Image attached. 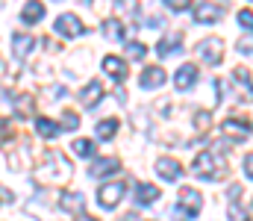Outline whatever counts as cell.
<instances>
[{
  "label": "cell",
  "instance_id": "6da1fadb",
  "mask_svg": "<svg viewBox=\"0 0 253 221\" xmlns=\"http://www.w3.org/2000/svg\"><path fill=\"white\" fill-rule=\"evenodd\" d=\"M197 177H203V180H224L227 177V171H230V165L215 153V150H203L197 159H194V168H191Z\"/></svg>",
  "mask_w": 253,
  "mask_h": 221
},
{
  "label": "cell",
  "instance_id": "7a4b0ae2",
  "mask_svg": "<svg viewBox=\"0 0 253 221\" xmlns=\"http://www.w3.org/2000/svg\"><path fill=\"white\" fill-rule=\"evenodd\" d=\"M47 168H39V180H44V183H62L71 177V165H68V159L59 156V153H50L47 156Z\"/></svg>",
  "mask_w": 253,
  "mask_h": 221
},
{
  "label": "cell",
  "instance_id": "3957f363",
  "mask_svg": "<svg viewBox=\"0 0 253 221\" xmlns=\"http://www.w3.org/2000/svg\"><path fill=\"white\" fill-rule=\"evenodd\" d=\"M197 56H200L206 65H218V62L224 59V42H221L218 36L203 39V42L197 44Z\"/></svg>",
  "mask_w": 253,
  "mask_h": 221
},
{
  "label": "cell",
  "instance_id": "277c9868",
  "mask_svg": "<svg viewBox=\"0 0 253 221\" xmlns=\"http://www.w3.org/2000/svg\"><path fill=\"white\" fill-rule=\"evenodd\" d=\"M200 210H203V195L197 189H191V186L180 189V207H177V213H183L186 219H194Z\"/></svg>",
  "mask_w": 253,
  "mask_h": 221
},
{
  "label": "cell",
  "instance_id": "5b68a950",
  "mask_svg": "<svg viewBox=\"0 0 253 221\" xmlns=\"http://www.w3.org/2000/svg\"><path fill=\"white\" fill-rule=\"evenodd\" d=\"M53 30L65 36V39H80L83 33H85V27H83V21L77 18V15H71V12H65L56 18V24H53Z\"/></svg>",
  "mask_w": 253,
  "mask_h": 221
},
{
  "label": "cell",
  "instance_id": "8992f818",
  "mask_svg": "<svg viewBox=\"0 0 253 221\" xmlns=\"http://www.w3.org/2000/svg\"><path fill=\"white\" fill-rule=\"evenodd\" d=\"M221 130H224L227 139H233V142H245V139L251 136V130H253V121H248V118H227V121L221 124Z\"/></svg>",
  "mask_w": 253,
  "mask_h": 221
},
{
  "label": "cell",
  "instance_id": "52a82bcc",
  "mask_svg": "<svg viewBox=\"0 0 253 221\" xmlns=\"http://www.w3.org/2000/svg\"><path fill=\"white\" fill-rule=\"evenodd\" d=\"M124 192L126 189L121 183H106V186H100V192H97V204H100L103 210H115V207L121 204Z\"/></svg>",
  "mask_w": 253,
  "mask_h": 221
},
{
  "label": "cell",
  "instance_id": "ba28073f",
  "mask_svg": "<svg viewBox=\"0 0 253 221\" xmlns=\"http://www.w3.org/2000/svg\"><path fill=\"white\" fill-rule=\"evenodd\" d=\"M156 174L162 177V180H180L183 177V165L177 162V159H171V156H162V159H156Z\"/></svg>",
  "mask_w": 253,
  "mask_h": 221
},
{
  "label": "cell",
  "instance_id": "9c48e42d",
  "mask_svg": "<svg viewBox=\"0 0 253 221\" xmlns=\"http://www.w3.org/2000/svg\"><path fill=\"white\" fill-rule=\"evenodd\" d=\"M221 15H224V9L215 6V3H197L194 6V21L197 24H215V21H221Z\"/></svg>",
  "mask_w": 253,
  "mask_h": 221
},
{
  "label": "cell",
  "instance_id": "30bf717a",
  "mask_svg": "<svg viewBox=\"0 0 253 221\" xmlns=\"http://www.w3.org/2000/svg\"><path fill=\"white\" fill-rule=\"evenodd\" d=\"M118 171H121V162L115 156H103L88 168V177H106V174H118Z\"/></svg>",
  "mask_w": 253,
  "mask_h": 221
},
{
  "label": "cell",
  "instance_id": "8fae6325",
  "mask_svg": "<svg viewBox=\"0 0 253 221\" xmlns=\"http://www.w3.org/2000/svg\"><path fill=\"white\" fill-rule=\"evenodd\" d=\"M59 204H62L65 213H74V216L85 213V195H80V192H62Z\"/></svg>",
  "mask_w": 253,
  "mask_h": 221
},
{
  "label": "cell",
  "instance_id": "7c38bea8",
  "mask_svg": "<svg viewBox=\"0 0 253 221\" xmlns=\"http://www.w3.org/2000/svg\"><path fill=\"white\" fill-rule=\"evenodd\" d=\"M80 100H83V106H97V103L103 100V83H100V80H91V83L83 88Z\"/></svg>",
  "mask_w": 253,
  "mask_h": 221
},
{
  "label": "cell",
  "instance_id": "4fadbf2b",
  "mask_svg": "<svg viewBox=\"0 0 253 221\" xmlns=\"http://www.w3.org/2000/svg\"><path fill=\"white\" fill-rule=\"evenodd\" d=\"M197 65H183L180 71L174 74V86L180 88V91H186V88H191L194 83H197Z\"/></svg>",
  "mask_w": 253,
  "mask_h": 221
},
{
  "label": "cell",
  "instance_id": "5bb4252c",
  "mask_svg": "<svg viewBox=\"0 0 253 221\" xmlns=\"http://www.w3.org/2000/svg\"><path fill=\"white\" fill-rule=\"evenodd\" d=\"M141 88H159L162 83H165V71L159 68V65H150V68H144L141 71Z\"/></svg>",
  "mask_w": 253,
  "mask_h": 221
},
{
  "label": "cell",
  "instance_id": "9a60e30c",
  "mask_svg": "<svg viewBox=\"0 0 253 221\" xmlns=\"http://www.w3.org/2000/svg\"><path fill=\"white\" fill-rule=\"evenodd\" d=\"M33 47H36V39H33V36H21V33L12 36V50H15L18 59H27Z\"/></svg>",
  "mask_w": 253,
  "mask_h": 221
},
{
  "label": "cell",
  "instance_id": "2e32d148",
  "mask_svg": "<svg viewBox=\"0 0 253 221\" xmlns=\"http://www.w3.org/2000/svg\"><path fill=\"white\" fill-rule=\"evenodd\" d=\"M103 71L109 74L112 80L121 83V80L126 77V62L124 59H118V56H106V59H103Z\"/></svg>",
  "mask_w": 253,
  "mask_h": 221
},
{
  "label": "cell",
  "instance_id": "e0dca14e",
  "mask_svg": "<svg viewBox=\"0 0 253 221\" xmlns=\"http://www.w3.org/2000/svg\"><path fill=\"white\" fill-rule=\"evenodd\" d=\"M42 18H44V3H39V0H30L24 6V12H21V21L24 24H39Z\"/></svg>",
  "mask_w": 253,
  "mask_h": 221
},
{
  "label": "cell",
  "instance_id": "ac0fdd59",
  "mask_svg": "<svg viewBox=\"0 0 253 221\" xmlns=\"http://www.w3.org/2000/svg\"><path fill=\"white\" fill-rule=\"evenodd\" d=\"M180 44H183V39H180V33H174V36H168V39H162V42L156 44V53H159V56H171ZM180 50H183V47H180Z\"/></svg>",
  "mask_w": 253,
  "mask_h": 221
},
{
  "label": "cell",
  "instance_id": "d6986e66",
  "mask_svg": "<svg viewBox=\"0 0 253 221\" xmlns=\"http://www.w3.org/2000/svg\"><path fill=\"white\" fill-rule=\"evenodd\" d=\"M159 198V189L156 186H150V183H138L135 186V201L138 204H153Z\"/></svg>",
  "mask_w": 253,
  "mask_h": 221
},
{
  "label": "cell",
  "instance_id": "ffe728a7",
  "mask_svg": "<svg viewBox=\"0 0 253 221\" xmlns=\"http://www.w3.org/2000/svg\"><path fill=\"white\" fill-rule=\"evenodd\" d=\"M36 130H39L44 139H53V136H59V130H62V127H59L56 121H50V118H42V115H39V118H36Z\"/></svg>",
  "mask_w": 253,
  "mask_h": 221
},
{
  "label": "cell",
  "instance_id": "44dd1931",
  "mask_svg": "<svg viewBox=\"0 0 253 221\" xmlns=\"http://www.w3.org/2000/svg\"><path fill=\"white\" fill-rule=\"evenodd\" d=\"M103 36H106V39H112V42H121V39H124V24H121V21H115V18H112V21H106V24H103Z\"/></svg>",
  "mask_w": 253,
  "mask_h": 221
},
{
  "label": "cell",
  "instance_id": "7402d4cb",
  "mask_svg": "<svg viewBox=\"0 0 253 221\" xmlns=\"http://www.w3.org/2000/svg\"><path fill=\"white\" fill-rule=\"evenodd\" d=\"M118 133V121L115 118H109V121H100L97 124V139H112Z\"/></svg>",
  "mask_w": 253,
  "mask_h": 221
},
{
  "label": "cell",
  "instance_id": "603a6c76",
  "mask_svg": "<svg viewBox=\"0 0 253 221\" xmlns=\"http://www.w3.org/2000/svg\"><path fill=\"white\" fill-rule=\"evenodd\" d=\"M74 153L83 156V159L91 156V153H94V142H91V139H77V142H74Z\"/></svg>",
  "mask_w": 253,
  "mask_h": 221
},
{
  "label": "cell",
  "instance_id": "cb8c5ba5",
  "mask_svg": "<svg viewBox=\"0 0 253 221\" xmlns=\"http://www.w3.org/2000/svg\"><path fill=\"white\" fill-rule=\"evenodd\" d=\"M59 127H62V130H77V127H80V115H77V112H71V109H68V112H62Z\"/></svg>",
  "mask_w": 253,
  "mask_h": 221
},
{
  "label": "cell",
  "instance_id": "d4e9b609",
  "mask_svg": "<svg viewBox=\"0 0 253 221\" xmlns=\"http://www.w3.org/2000/svg\"><path fill=\"white\" fill-rule=\"evenodd\" d=\"M126 53H129L132 59H144V53H147V47H144L141 42H129V47H126Z\"/></svg>",
  "mask_w": 253,
  "mask_h": 221
},
{
  "label": "cell",
  "instance_id": "484cf974",
  "mask_svg": "<svg viewBox=\"0 0 253 221\" xmlns=\"http://www.w3.org/2000/svg\"><path fill=\"white\" fill-rule=\"evenodd\" d=\"M239 27L253 33V12L251 9H242V12H239Z\"/></svg>",
  "mask_w": 253,
  "mask_h": 221
},
{
  "label": "cell",
  "instance_id": "4316f807",
  "mask_svg": "<svg viewBox=\"0 0 253 221\" xmlns=\"http://www.w3.org/2000/svg\"><path fill=\"white\" fill-rule=\"evenodd\" d=\"M165 6L174 12H186V9H191V0H165Z\"/></svg>",
  "mask_w": 253,
  "mask_h": 221
},
{
  "label": "cell",
  "instance_id": "83f0119b",
  "mask_svg": "<svg viewBox=\"0 0 253 221\" xmlns=\"http://www.w3.org/2000/svg\"><path fill=\"white\" fill-rule=\"evenodd\" d=\"M239 50L242 53H253V39H242L239 42Z\"/></svg>",
  "mask_w": 253,
  "mask_h": 221
},
{
  "label": "cell",
  "instance_id": "f1b7e54d",
  "mask_svg": "<svg viewBox=\"0 0 253 221\" xmlns=\"http://www.w3.org/2000/svg\"><path fill=\"white\" fill-rule=\"evenodd\" d=\"M245 174L253 180V153H248V156H245Z\"/></svg>",
  "mask_w": 253,
  "mask_h": 221
},
{
  "label": "cell",
  "instance_id": "f546056e",
  "mask_svg": "<svg viewBox=\"0 0 253 221\" xmlns=\"http://www.w3.org/2000/svg\"><path fill=\"white\" fill-rule=\"evenodd\" d=\"M77 221H94V219H91V216H85V213H80V216H77Z\"/></svg>",
  "mask_w": 253,
  "mask_h": 221
},
{
  "label": "cell",
  "instance_id": "4dcf8cb0",
  "mask_svg": "<svg viewBox=\"0 0 253 221\" xmlns=\"http://www.w3.org/2000/svg\"><path fill=\"white\" fill-rule=\"evenodd\" d=\"M6 198H9V195H6V192H0V201H6Z\"/></svg>",
  "mask_w": 253,
  "mask_h": 221
}]
</instances>
